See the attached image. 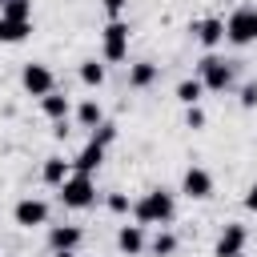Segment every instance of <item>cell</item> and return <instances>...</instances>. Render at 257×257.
<instances>
[{
  "label": "cell",
  "mask_w": 257,
  "mask_h": 257,
  "mask_svg": "<svg viewBox=\"0 0 257 257\" xmlns=\"http://www.w3.org/2000/svg\"><path fill=\"white\" fill-rule=\"evenodd\" d=\"M241 201H245V209H249V213H257V181L245 189V197H241Z\"/></svg>",
  "instance_id": "cell-28"
},
{
  "label": "cell",
  "mask_w": 257,
  "mask_h": 257,
  "mask_svg": "<svg viewBox=\"0 0 257 257\" xmlns=\"http://www.w3.org/2000/svg\"><path fill=\"white\" fill-rule=\"evenodd\" d=\"M12 221H16L20 229H40V225H48V201H40V197H20V201L12 205Z\"/></svg>",
  "instance_id": "cell-7"
},
{
  "label": "cell",
  "mask_w": 257,
  "mask_h": 257,
  "mask_svg": "<svg viewBox=\"0 0 257 257\" xmlns=\"http://www.w3.org/2000/svg\"><path fill=\"white\" fill-rule=\"evenodd\" d=\"M56 197H60L64 209H92L96 197H100V189H96V177H88V173H72V177L56 189Z\"/></svg>",
  "instance_id": "cell-4"
},
{
  "label": "cell",
  "mask_w": 257,
  "mask_h": 257,
  "mask_svg": "<svg viewBox=\"0 0 257 257\" xmlns=\"http://www.w3.org/2000/svg\"><path fill=\"white\" fill-rule=\"evenodd\" d=\"M225 40H229L233 48L257 44V4H241V8L229 12V20H225Z\"/></svg>",
  "instance_id": "cell-5"
},
{
  "label": "cell",
  "mask_w": 257,
  "mask_h": 257,
  "mask_svg": "<svg viewBox=\"0 0 257 257\" xmlns=\"http://www.w3.org/2000/svg\"><path fill=\"white\" fill-rule=\"evenodd\" d=\"M237 100H241V108H257V80H245L241 92H237Z\"/></svg>",
  "instance_id": "cell-26"
},
{
  "label": "cell",
  "mask_w": 257,
  "mask_h": 257,
  "mask_svg": "<svg viewBox=\"0 0 257 257\" xmlns=\"http://www.w3.org/2000/svg\"><path fill=\"white\" fill-rule=\"evenodd\" d=\"M20 88H24L28 96H48V92H56V76H52L48 64L28 60V64L20 68Z\"/></svg>",
  "instance_id": "cell-6"
},
{
  "label": "cell",
  "mask_w": 257,
  "mask_h": 257,
  "mask_svg": "<svg viewBox=\"0 0 257 257\" xmlns=\"http://www.w3.org/2000/svg\"><path fill=\"white\" fill-rule=\"evenodd\" d=\"M100 120H108V116H104V108H100V100H96V96H88V100H80V104H76V124H80V128H88V133H92Z\"/></svg>",
  "instance_id": "cell-18"
},
{
  "label": "cell",
  "mask_w": 257,
  "mask_h": 257,
  "mask_svg": "<svg viewBox=\"0 0 257 257\" xmlns=\"http://www.w3.org/2000/svg\"><path fill=\"white\" fill-rule=\"evenodd\" d=\"M40 112L56 124V120H68V112H72V100L64 96V92H48V96H40Z\"/></svg>",
  "instance_id": "cell-16"
},
{
  "label": "cell",
  "mask_w": 257,
  "mask_h": 257,
  "mask_svg": "<svg viewBox=\"0 0 257 257\" xmlns=\"http://www.w3.org/2000/svg\"><path fill=\"white\" fill-rule=\"evenodd\" d=\"M157 76H161V64H157V60H133V64H128V88H133V92L153 88Z\"/></svg>",
  "instance_id": "cell-13"
},
{
  "label": "cell",
  "mask_w": 257,
  "mask_h": 257,
  "mask_svg": "<svg viewBox=\"0 0 257 257\" xmlns=\"http://www.w3.org/2000/svg\"><path fill=\"white\" fill-rule=\"evenodd\" d=\"M52 137L64 141V137H68V120H56V124H52Z\"/></svg>",
  "instance_id": "cell-29"
},
{
  "label": "cell",
  "mask_w": 257,
  "mask_h": 257,
  "mask_svg": "<svg viewBox=\"0 0 257 257\" xmlns=\"http://www.w3.org/2000/svg\"><path fill=\"white\" fill-rule=\"evenodd\" d=\"M52 257H80V253H52Z\"/></svg>",
  "instance_id": "cell-30"
},
{
  "label": "cell",
  "mask_w": 257,
  "mask_h": 257,
  "mask_svg": "<svg viewBox=\"0 0 257 257\" xmlns=\"http://www.w3.org/2000/svg\"><path fill=\"white\" fill-rule=\"evenodd\" d=\"M104 209H108V213H116V217H124V213H133V201H128V193L108 189V193H104Z\"/></svg>",
  "instance_id": "cell-22"
},
{
  "label": "cell",
  "mask_w": 257,
  "mask_h": 257,
  "mask_svg": "<svg viewBox=\"0 0 257 257\" xmlns=\"http://www.w3.org/2000/svg\"><path fill=\"white\" fill-rule=\"evenodd\" d=\"M193 36H197V44L201 48H217V44H225V20L221 16H205V20H193V28H189Z\"/></svg>",
  "instance_id": "cell-11"
},
{
  "label": "cell",
  "mask_w": 257,
  "mask_h": 257,
  "mask_svg": "<svg viewBox=\"0 0 257 257\" xmlns=\"http://www.w3.org/2000/svg\"><path fill=\"white\" fill-rule=\"evenodd\" d=\"M177 249H181V241H177L173 229H157L153 241H149V253H153V257H173Z\"/></svg>",
  "instance_id": "cell-21"
},
{
  "label": "cell",
  "mask_w": 257,
  "mask_h": 257,
  "mask_svg": "<svg viewBox=\"0 0 257 257\" xmlns=\"http://www.w3.org/2000/svg\"><path fill=\"white\" fill-rule=\"evenodd\" d=\"M88 141H96V145H104V149H108V145L116 141V120H100V124L88 133Z\"/></svg>",
  "instance_id": "cell-24"
},
{
  "label": "cell",
  "mask_w": 257,
  "mask_h": 257,
  "mask_svg": "<svg viewBox=\"0 0 257 257\" xmlns=\"http://www.w3.org/2000/svg\"><path fill=\"white\" fill-rule=\"evenodd\" d=\"M177 217V197L169 189H145L137 201H133V221L137 225H157V229H169Z\"/></svg>",
  "instance_id": "cell-1"
},
{
  "label": "cell",
  "mask_w": 257,
  "mask_h": 257,
  "mask_svg": "<svg viewBox=\"0 0 257 257\" xmlns=\"http://www.w3.org/2000/svg\"><path fill=\"white\" fill-rule=\"evenodd\" d=\"M76 76H80V84H84V88H100V84H104V76H108V68H104V60L88 56V60H80Z\"/></svg>",
  "instance_id": "cell-17"
},
{
  "label": "cell",
  "mask_w": 257,
  "mask_h": 257,
  "mask_svg": "<svg viewBox=\"0 0 257 257\" xmlns=\"http://www.w3.org/2000/svg\"><path fill=\"white\" fill-rule=\"evenodd\" d=\"M245 241H249V225L225 221V225H221V237H217V245H213V257H237V253H245Z\"/></svg>",
  "instance_id": "cell-8"
},
{
  "label": "cell",
  "mask_w": 257,
  "mask_h": 257,
  "mask_svg": "<svg viewBox=\"0 0 257 257\" xmlns=\"http://www.w3.org/2000/svg\"><path fill=\"white\" fill-rule=\"evenodd\" d=\"M68 177H72V161H64V157H44V165H40V181H44V185L60 189Z\"/></svg>",
  "instance_id": "cell-15"
},
{
  "label": "cell",
  "mask_w": 257,
  "mask_h": 257,
  "mask_svg": "<svg viewBox=\"0 0 257 257\" xmlns=\"http://www.w3.org/2000/svg\"><path fill=\"white\" fill-rule=\"evenodd\" d=\"M128 40H133L128 20H108L100 28V60L104 64H124L128 60Z\"/></svg>",
  "instance_id": "cell-3"
},
{
  "label": "cell",
  "mask_w": 257,
  "mask_h": 257,
  "mask_svg": "<svg viewBox=\"0 0 257 257\" xmlns=\"http://www.w3.org/2000/svg\"><path fill=\"white\" fill-rule=\"evenodd\" d=\"M4 4H8V0H0V8H4Z\"/></svg>",
  "instance_id": "cell-31"
},
{
  "label": "cell",
  "mask_w": 257,
  "mask_h": 257,
  "mask_svg": "<svg viewBox=\"0 0 257 257\" xmlns=\"http://www.w3.org/2000/svg\"><path fill=\"white\" fill-rule=\"evenodd\" d=\"M181 193H185L189 201H209V197H213V173H209L205 165H189L185 177H181Z\"/></svg>",
  "instance_id": "cell-9"
},
{
  "label": "cell",
  "mask_w": 257,
  "mask_h": 257,
  "mask_svg": "<svg viewBox=\"0 0 257 257\" xmlns=\"http://www.w3.org/2000/svg\"><path fill=\"white\" fill-rule=\"evenodd\" d=\"M205 120H209V116H205V108H201V104H193V108H185V128H193V133H201V128H205Z\"/></svg>",
  "instance_id": "cell-25"
},
{
  "label": "cell",
  "mask_w": 257,
  "mask_h": 257,
  "mask_svg": "<svg viewBox=\"0 0 257 257\" xmlns=\"http://www.w3.org/2000/svg\"><path fill=\"white\" fill-rule=\"evenodd\" d=\"M116 249L124 253V257H141L145 249H149V237H145V225H120L116 229Z\"/></svg>",
  "instance_id": "cell-12"
},
{
  "label": "cell",
  "mask_w": 257,
  "mask_h": 257,
  "mask_svg": "<svg viewBox=\"0 0 257 257\" xmlns=\"http://www.w3.org/2000/svg\"><path fill=\"white\" fill-rule=\"evenodd\" d=\"M32 36V20H8L0 16V44H20Z\"/></svg>",
  "instance_id": "cell-19"
},
{
  "label": "cell",
  "mask_w": 257,
  "mask_h": 257,
  "mask_svg": "<svg viewBox=\"0 0 257 257\" xmlns=\"http://www.w3.org/2000/svg\"><path fill=\"white\" fill-rule=\"evenodd\" d=\"M0 16H8V20H32V0H8L0 8Z\"/></svg>",
  "instance_id": "cell-23"
},
{
  "label": "cell",
  "mask_w": 257,
  "mask_h": 257,
  "mask_svg": "<svg viewBox=\"0 0 257 257\" xmlns=\"http://www.w3.org/2000/svg\"><path fill=\"white\" fill-rule=\"evenodd\" d=\"M237 257H245V253H237Z\"/></svg>",
  "instance_id": "cell-32"
},
{
  "label": "cell",
  "mask_w": 257,
  "mask_h": 257,
  "mask_svg": "<svg viewBox=\"0 0 257 257\" xmlns=\"http://www.w3.org/2000/svg\"><path fill=\"white\" fill-rule=\"evenodd\" d=\"M80 241H84L80 225H48V249L52 253H76Z\"/></svg>",
  "instance_id": "cell-10"
},
{
  "label": "cell",
  "mask_w": 257,
  "mask_h": 257,
  "mask_svg": "<svg viewBox=\"0 0 257 257\" xmlns=\"http://www.w3.org/2000/svg\"><path fill=\"white\" fill-rule=\"evenodd\" d=\"M100 8H104V16H108V20H124L128 0H100Z\"/></svg>",
  "instance_id": "cell-27"
},
{
  "label": "cell",
  "mask_w": 257,
  "mask_h": 257,
  "mask_svg": "<svg viewBox=\"0 0 257 257\" xmlns=\"http://www.w3.org/2000/svg\"><path fill=\"white\" fill-rule=\"evenodd\" d=\"M104 145H96V141H88L76 157H72V173H88V177H96L100 173V165H104Z\"/></svg>",
  "instance_id": "cell-14"
},
{
  "label": "cell",
  "mask_w": 257,
  "mask_h": 257,
  "mask_svg": "<svg viewBox=\"0 0 257 257\" xmlns=\"http://www.w3.org/2000/svg\"><path fill=\"white\" fill-rule=\"evenodd\" d=\"M185 108H193V104H201V96H205V84L197 80V76H185V80H177V92H173Z\"/></svg>",
  "instance_id": "cell-20"
},
{
  "label": "cell",
  "mask_w": 257,
  "mask_h": 257,
  "mask_svg": "<svg viewBox=\"0 0 257 257\" xmlns=\"http://www.w3.org/2000/svg\"><path fill=\"white\" fill-rule=\"evenodd\" d=\"M197 80L205 84V92H229L233 80H237V68H233V60H225L217 52H205L197 60Z\"/></svg>",
  "instance_id": "cell-2"
}]
</instances>
